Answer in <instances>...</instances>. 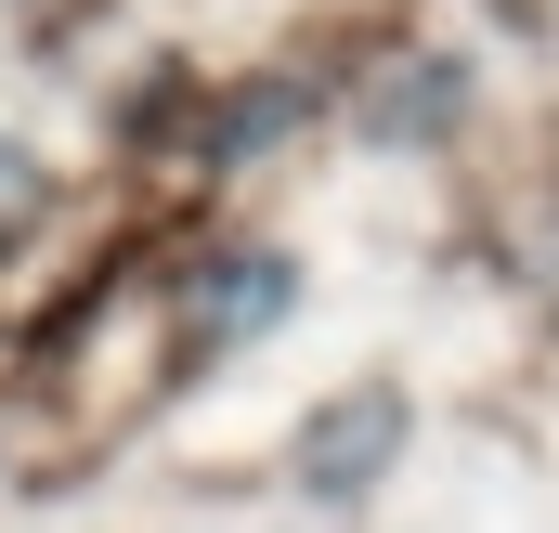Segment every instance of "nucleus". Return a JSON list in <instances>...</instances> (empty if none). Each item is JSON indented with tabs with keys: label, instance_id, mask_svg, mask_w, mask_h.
<instances>
[{
	"label": "nucleus",
	"instance_id": "nucleus-1",
	"mask_svg": "<svg viewBox=\"0 0 559 533\" xmlns=\"http://www.w3.org/2000/svg\"><path fill=\"white\" fill-rule=\"evenodd\" d=\"M404 442V403L391 391H365V416L338 403V416H312V442H299V469H312V495H365V469Z\"/></svg>",
	"mask_w": 559,
	"mask_h": 533
},
{
	"label": "nucleus",
	"instance_id": "nucleus-2",
	"mask_svg": "<svg viewBox=\"0 0 559 533\" xmlns=\"http://www.w3.org/2000/svg\"><path fill=\"white\" fill-rule=\"evenodd\" d=\"M13 196H26V156H13V143H0V222H13Z\"/></svg>",
	"mask_w": 559,
	"mask_h": 533
}]
</instances>
